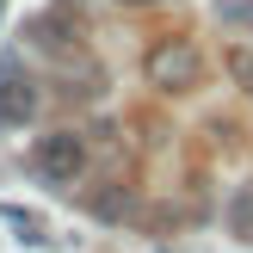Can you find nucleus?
Listing matches in <instances>:
<instances>
[{"mask_svg": "<svg viewBox=\"0 0 253 253\" xmlns=\"http://www.w3.org/2000/svg\"><path fill=\"white\" fill-rule=\"evenodd\" d=\"M142 81L155 86V93H192V86L204 81L198 43H192V37H161V43L142 56Z\"/></svg>", "mask_w": 253, "mask_h": 253, "instance_id": "1", "label": "nucleus"}, {"mask_svg": "<svg viewBox=\"0 0 253 253\" xmlns=\"http://www.w3.org/2000/svg\"><path fill=\"white\" fill-rule=\"evenodd\" d=\"M31 167H37V179H49V185H74V179L86 173V136H74V130H49V136H37Z\"/></svg>", "mask_w": 253, "mask_h": 253, "instance_id": "2", "label": "nucleus"}, {"mask_svg": "<svg viewBox=\"0 0 253 253\" xmlns=\"http://www.w3.org/2000/svg\"><path fill=\"white\" fill-rule=\"evenodd\" d=\"M31 118H37V86L6 62L0 68V130H25Z\"/></svg>", "mask_w": 253, "mask_h": 253, "instance_id": "3", "label": "nucleus"}, {"mask_svg": "<svg viewBox=\"0 0 253 253\" xmlns=\"http://www.w3.org/2000/svg\"><path fill=\"white\" fill-rule=\"evenodd\" d=\"M81 31V19H74V12H37L31 25H25V37H31V43H43V49H68V37Z\"/></svg>", "mask_w": 253, "mask_h": 253, "instance_id": "4", "label": "nucleus"}, {"mask_svg": "<svg viewBox=\"0 0 253 253\" xmlns=\"http://www.w3.org/2000/svg\"><path fill=\"white\" fill-rule=\"evenodd\" d=\"M0 222H6L25 247H43V241H49V235H43V216H37V210H25V204H0Z\"/></svg>", "mask_w": 253, "mask_h": 253, "instance_id": "5", "label": "nucleus"}, {"mask_svg": "<svg viewBox=\"0 0 253 253\" xmlns=\"http://www.w3.org/2000/svg\"><path fill=\"white\" fill-rule=\"evenodd\" d=\"M222 74L253 99V49H247V43H229V49H222Z\"/></svg>", "mask_w": 253, "mask_h": 253, "instance_id": "6", "label": "nucleus"}, {"mask_svg": "<svg viewBox=\"0 0 253 253\" xmlns=\"http://www.w3.org/2000/svg\"><path fill=\"white\" fill-rule=\"evenodd\" d=\"M229 235L235 241H253V185H235V198H229Z\"/></svg>", "mask_w": 253, "mask_h": 253, "instance_id": "7", "label": "nucleus"}, {"mask_svg": "<svg viewBox=\"0 0 253 253\" xmlns=\"http://www.w3.org/2000/svg\"><path fill=\"white\" fill-rule=\"evenodd\" d=\"M124 210H130V192H99V216L105 222H118Z\"/></svg>", "mask_w": 253, "mask_h": 253, "instance_id": "8", "label": "nucleus"}, {"mask_svg": "<svg viewBox=\"0 0 253 253\" xmlns=\"http://www.w3.org/2000/svg\"><path fill=\"white\" fill-rule=\"evenodd\" d=\"M229 19H241V25H253V0H247V6H229Z\"/></svg>", "mask_w": 253, "mask_h": 253, "instance_id": "9", "label": "nucleus"}, {"mask_svg": "<svg viewBox=\"0 0 253 253\" xmlns=\"http://www.w3.org/2000/svg\"><path fill=\"white\" fill-rule=\"evenodd\" d=\"M118 6H155V0H118Z\"/></svg>", "mask_w": 253, "mask_h": 253, "instance_id": "10", "label": "nucleus"}]
</instances>
